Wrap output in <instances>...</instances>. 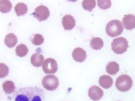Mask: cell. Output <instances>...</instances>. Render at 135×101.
<instances>
[{
  "mask_svg": "<svg viewBox=\"0 0 135 101\" xmlns=\"http://www.w3.org/2000/svg\"><path fill=\"white\" fill-rule=\"evenodd\" d=\"M15 101H44V92L38 87L19 88L14 95Z\"/></svg>",
  "mask_w": 135,
  "mask_h": 101,
  "instance_id": "6da1fadb",
  "label": "cell"
},
{
  "mask_svg": "<svg viewBox=\"0 0 135 101\" xmlns=\"http://www.w3.org/2000/svg\"><path fill=\"white\" fill-rule=\"evenodd\" d=\"M123 29L122 22L117 19H114L110 21L107 25L106 33L110 37H117L121 34Z\"/></svg>",
  "mask_w": 135,
  "mask_h": 101,
  "instance_id": "7a4b0ae2",
  "label": "cell"
},
{
  "mask_svg": "<svg viewBox=\"0 0 135 101\" xmlns=\"http://www.w3.org/2000/svg\"><path fill=\"white\" fill-rule=\"evenodd\" d=\"M133 85V80L127 75H121L118 77L115 83L116 88L121 92L129 91Z\"/></svg>",
  "mask_w": 135,
  "mask_h": 101,
  "instance_id": "3957f363",
  "label": "cell"
},
{
  "mask_svg": "<svg viewBox=\"0 0 135 101\" xmlns=\"http://www.w3.org/2000/svg\"><path fill=\"white\" fill-rule=\"evenodd\" d=\"M129 47L128 42L125 38L119 37L113 40L112 49L116 54H122L126 52Z\"/></svg>",
  "mask_w": 135,
  "mask_h": 101,
  "instance_id": "277c9868",
  "label": "cell"
},
{
  "mask_svg": "<svg viewBox=\"0 0 135 101\" xmlns=\"http://www.w3.org/2000/svg\"><path fill=\"white\" fill-rule=\"evenodd\" d=\"M42 85L45 89L53 91L57 88L59 85L58 78L55 75H46L42 80Z\"/></svg>",
  "mask_w": 135,
  "mask_h": 101,
  "instance_id": "5b68a950",
  "label": "cell"
},
{
  "mask_svg": "<svg viewBox=\"0 0 135 101\" xmlns=\"http://www.w3.org/2000/svg\"><path fill=\"white\" fill-rule=\"evenodd\" d=\"M42 67L44 72L47 74H54L57 72L58 69L56 61L51 58L46 59Z\"/></svg>",
  "mask_w": 135,
  "mask_h": 101,
  "instance_id": "8992f818",
  "label": "cell"
},
{
  "mask_svg": "<svg viewBox=\"0 0 135 101\" xmlns=\"http://www.w3.org/2000/svg\"><path fill=\"white\" fill-rule=\"evenodd\" d=\"M34 17L38 19L40 22L46 20L50 15V12L48 8L44 5H40L35 8L33 13Z\"/></svg>",
  "mask_w": 135,
  "mask_h": 101,
  "instance_id": "52a82bcc",
  "label": "cell"
},
{
  "mask_svg": "<svg viewBox=\"0 0 135 101\" xmlns=\"http://www.w3.org/2000/svg\"><path fill=\"white\" fill-rule=\"evenodd\" d=\"M103 95V91L99 87L92 86L89 89L88 96L92 100H99Z\"/></svg>",
  "mask_w": 135,
  "mask_h": 101,
  "instance_id": "ba28073f",
  "label": "cell"
},
{
  "mask_svg": "<svg viewBox=\"0 0 135 101\" xmlns=\"http://www.w3.org/2000/svg\"><path fill=\"white\" fill-rule=\"evenodd\" d=\"M62 24L65 30H71L75 26V20L73 16L65 15L62 19Z\"/></svg>",
  "mask_w": 135,
  "mask_h": 101,
  "instance_id": "9c48e42d",
  "label": "cell"
},
{
  "mask_svg": "<svg viewBox=\"0 0 135 101\" xmlns=\"http://www.w3.org/2000/svg\"><path fill=\"white\" fill-rule=\"evenodd\" d=\"M72 56L74 60L78 62H84L87 58V54L85 50L79 47L74 49Z\"/></svg>",
  "mask_w": 135,
  "mask_h": 101,
  "instance_id": "30bf717a",
  "label": "cell"
},
{
  "mask_svg": "<svg viewBox=\"0 0 135 101\" xmlns=\"http://www.w3.org/2000/svg\"><path fill=\"white\" fill-rule=\"evenodd\" d=\"M122 23L125 29L132 30L135 28V16L129 14L125 15L122 19Z\"/></svg>",
  "mask_w": 135,
  "mask_h": 101,
  "instance_id": "8fae6325",
  "label": "cell"
},
{
  "mask_svg": "<svg viewBox=\"0 0 135 101\" xmlns=\"http://www.w3.org/2000/svg\"><path fill=\"white\" fill-rule=\"evenodd\" d=\"M99 85L102 88L104 89H109L113 84V79L108 75H102L99 78Z\"/></svg>",
  "mask_w": 135,
  "mask_h": 101,
  "instance_id": "7c38bea8",
  "label": "cell"
},
{
  "mask_svg": "<svg viewBox=\"0 0 135 101\" xmlns=\"http://www.w3.org/2000/svg\"><path fill=\"white\" fill-rule=\"evenodd\" d=\"M44 57L38 53H35L32 55L31 58V63L36 67H41L44 63Z\"/></svg>",
  "mask_w": 135,
  "mask_h": 101,
  "instance_id": "4fadbf2b",
  "label": "cell"
},
{
  "mask_svg": "<svg viewBox=\"0 0 135 101\" xmlns=\"http://www.w3.org/2000/svg\"><path fill=\"white\" fill-rule=\"evenodd\" d=\"M4 42L7 47L9 48H12L14 47L17 43V38L15 34H8L5 36Z\"/></svg>",
  "mask_w": 135,
  "mask_h": 101,
  "instance_id": "5bb4252c",
  "label": "cell"
},
{
  "mask_svg": "<svg viewBox=\"0 0 135 101\" xmlns=\"http://www.w3.org/2000/svg\"><path fill=\"white\" fill-rule=\"evenodd\" d=\"M119 70V65L114 62H110L106 67L107 73L111 75H116Z\"/></svg>",
  "mask_w": 135,
  "mask_h": 101,
  "instance_id": "9a60e30c",
  "label": "cell"
},
{
  "mask_svg": "<svg viewBox=\"0 0 135 101\" xmlns=\"http://www.w3.org/2000/svg\"><path fill=\"white\" fill-rule=\"evenodd\" d=\"M14 9L18 16L25 15L28 11L27 5L23 3H19L17 4Z\"/></svg>",
  "mask_w": 135,
  "mask_h": 101,
  "instance_id": "2e32d148",
  "label": "cell"
},
{
  "mask_svg": "<svg viewBox=\"0 0 135 101\" xmlns=\"http://www.w3.org/2000/svg\"><path fill=\"white\" fill-rule=\"evenodd\" d=\"M90 46L93 49L100 50L104 47V42L100 38L95 37L90 41Z\"/></svg>",
  "mask_w": 135,
  "mask_h": 101,
  "instance_id": "e0dca14e",
  "label": "cell"
},
{
  "mask_svg": "<svg viewBox=\"0 0 135 101\" xmlns=\"http://www.w3.org/2000/svg\"><path fill=\"white\" fill-rule=\"evenodd\" d=\"M3 88L5 94H10L15 92L16 87L12 81L7 80L3 84Z\"/></svg>",
  "mask_w": 135,
  "mask_h": 101,
  "instance_id": "ac0fdd59",
  "label": "cell"
},
{
  "mask_svg": "<svg viewBox=\"0 0 135 101\" xmlns=\"http://www.w3.org/2000/svg\"><path fill=\"white\" fill-rule=\"evenodd\" d=\"M12 8V4L8 0L0 1V11L2 13L9 12Z\"/></svg>",
  "mask_w": 135,
  "mask_h": 101,
  "instance_id": "d6986e66",
  "label": "cell"
},
{
  "mask_svg": "<svg viewBox=\"0 0 135 101\" xmlns=\"http://www.w3.org/2000/svg\"><path fill=\"white\" fill-rule=\"evenodd\" d=\"M16 52L18 56L22 57L25 56L27 54L29 50L28 48L25 45L22 43L17 46L16 47Z\"/></svg>",
  "mask_w": 135,
  "mask_h": 101,
  "instance_id": "ffe728a7",
  "label": "cell"
},
{
  "mask_svg": "<svg viewBox=\"0 0 135 101\" xmlns=\"http://www.w3.org/2000/svg\"><path fill=\"white\" fill-rule=\"evenodd\" d=\"M96 2L95 0H84L82 2L83 7L86 10L92 11L96 7Z\"/></svg>",
  "mask_w": 135,
  "mask_h": 101,
  "instance_id": "44dd1931",
  "label": "cell"
},
{
  "mask_svg": "<svg viewBox=\"0 0 135 101\" xmlns=\"http://www.w3.org/2000/svg\"><path fill=\"white\" fill-rule=\"evenodd\" d=\"M44 39L41 34H36L33 35V38L31 39L32 43L35 46H40L43 43Z\"/></svg>",
  "mask_w": 135,
  "mask_h": 101,
  "instance_id": "7402d4cb",
  "label": "cell"
},
{
  "mask_svg": "<svg viewBox=\"0 0 135 101\" xmlns=\"http://www.w3.org/2000/svg\"><path fill=\"white\" fill-rule=\"evenodd\" d=\"M98 5L100 8L103 9H107L110 7L112 2L110 0H98Z\"/></svg>",
  "mask_w": 135,
  "mask_h": 101,
  "instance_id": "603a6c76",
  "label": "cell"
},
{
  "mask_svg": "<svg viewBox=\"0 0 135 101\" xmlns=\"http://www.w3.org/2000/svg\"><path fill=\"white\" fill-rule=\"evenodd\" d=\"M9 72L8 67L5 64L0 63V78H5L7 76Z\"/></svg>",
  "mask_w": 135,
  "mask_h": 101,
  "instance_id": "cb8c5ba5",
  "label": "cell"
},
{
  "mask_svg": "<svg viewBox=\"0 0 135 101\" xmlns=\"http://www.w3.org/2000/svg\"></svg>",
  "mask_w": 135,
  "mask_h": 101,
  "instance_id": "d4e9b609",
  "label": "cell"
}]
</instances>
